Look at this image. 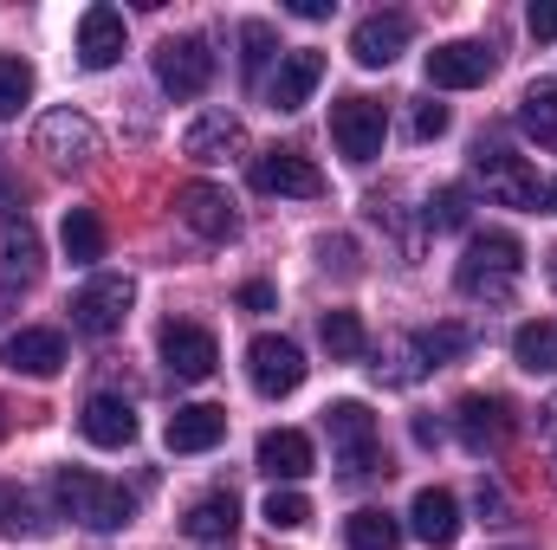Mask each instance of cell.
Listing matches in <instances>:
<instances>
[{
  "instance_id": "1",
  "label": "cell",
  "mask_w": 557,
  "mask_h": 550,
  "mask_svg": "<svg viewBox=\"0 0 557 550\" xmlns=\"http://www.w3.org/2000/svg\"><path fill=\"white\" fill-rule=\"evenodd\" d=\"M52 499H59V512L78 518L85 532H124L131 512H137V499H131L124 486H111V479H98V473H85V466H59Z\"/></svg>"
},
{
  "instance_id": "2",
  "label": "cell",
  "mask_w": 557,
  "mask_h": 550,
  "mask_svg": "<svg viewBox=\"0 0 557 550\" xmlns=\"http://www.w3.org/2000/svg\"><path fill=\"white\" fill-rule=\"evenodd\" d=\"M519 266H525V247H519L512 234H473V240H467V253H460L454 285H460L467 298L506 304V298H512V285H519Z\"/></svg>"
},
{
  "instance_id": "3",
  "label": "cell",
  "mask_w": 557,
  "mask_h": 550,
  "mask_svg": "<svg viewBox=\"0 0 557 550\" xmlns=\"http://www.w3.org/2000/svg\"><path fill=\"white\" fill-rule=\"evenodd\" d=\"M473 175H480V188H486V201H499V208H545V182H539V168L525 162V155H512V149H473Z\"/></svg>"
},
{
  "instance_id": "4",
  "label": "cell",
  "mask_w": 557,
  "mask_h": 550,
  "mask_svg": "<svg viewBox=\"0 0 557 550\" xmlns=\"http://www.w3.org/2000/svg\"><path fill=\"white\" fill-rule=\"evenodd\" d=\"M324 427H331L337 466H344L350 479H363V473L383 466V434H376V414L363 409V402H331V409H324Z\"/></svg>"
},
{
  "instance_id": "5",
  "label": "cell",
  "mask_w": 557,
  "mask_h": 550,
  "mask_svg": "<svg viewBox=\"0 0 557 550\" xmlns=\"http://www.w3.org/2000/svg\"><path fill=\"white\" fill-rule=\"evenodd\" d=\"M383 137H389V117H383V104L376 98H337L331 104V142H337V155L344 162H376L383 155Z\"/></svg>"
},
{
  "instance_id": "6",
  "label": "cell",
  "mask_w": 557,
  "mask_h": 550,
  "mask_svg": "<svg viewBox=\"0 0 557 550\" xmlns=\"http://www.w3.org/2000/svg\"><path fill=\"white\" fill-rule=\"evenodd\" d=\"M156 85H162L169 98H201V91L214 85V52H208V39H195V33L162 39V46H156Z\"/></svg>"
},
{
  "instance_id": "7",
  "label": "cell",
  "mask_w": 557,
  "mask_h": 550,
  "mask_svg": "<svg viewBox=\"0 0 557 550\" xmlns=\"http://www.w3.org/2000/svg\"><path fill=\"white\" fill-rule=\"evenodd\" d=\"M131 304H137V285H131V278L124 273H98L78 298H72V330H85V337H111V330H124Z\"/></svg>"
},
{
  "instance_id": "8",
  "label": "cell",
  "mask_w": 557,
  "mask_h": 550,
  "mask_svg": "<svg viewBox=\"0 0 557 550\" xmlns=\"http://www.w3.org/2000/svg\"><path fill=\"white\" fill-rule=\"evenodd\" d=\"M253 188L260 195H292V201H318L324 195V168L298 149H267L253 155Z\"/></svg>"
},
{
  "instance_id": "9",
  "label": "cell",
  "mask_w": 557,
  "mask_h": 550,
  "mask_svg": "<svg viewBox=\"0 0 557 550\" xmlns=\"http://www.w3.org/2000/svg\"><path fill=\"white\" fill-rule=\"evenodd\" d=\"M247 376H253V389L267 402H278V396H292L305 383V357H298L292 337H253L247 343Z\"/></svg>"
},
{
  "instance_id": "10",
  "label": "cell",
  "mask_w": 557,
  "mask_h": 550,
  "mask_svg": "<svg viewBox=\"0 0 557 550\" xmlns=\"http://www.w3.org/2000/svg\"><path fill=\"white\" fill-rule=\"evenodd\" d=\"M33 142H39V155H52L59 168H72V162H91V155L104 149L98 124H91L85 111H46V117H39V130H33Z\"/></svg>"
},
{
  "instance_id": "11",
  "label": "cell",
  "mask_w": 557,
  "mask_h": 550,
  "mask_svg": "<svg viewBox=\"0 0 557 550\" xmlns=\"http://www.w3.org/2000/svg\"><path fill=\"white\" fill-rule=\"evenodd\" d=\"M493 46H480V39H447V46H434L428 52V85H441V91H473V85H486L493 78Z\"/></svg>"
},
{
  "instance_id": "12",
  "label": "cell",
  "mask_w": 557,
  "mask_h": 550,
  "mask_svg": "<svg viewBox=\"0 0 557 550\" xmlns=\"http://www.w3.org/2000/svg\"><path fill=\"white\" fill-rule=\"evenodd\" d=\"M409 13H370V20H357V33H350V59L363 65V72H383V65H396L403 52H409Z\"/></svg>"
},
{
  "instance_id": "13",
  "label": "cell",
  "mask_w": 557,
  "mask_h": 550,
  "mask_svg": "<svg viewBox=\"0 0 557 550\" xmlns=\"http://www.w3.org/2000/svg\"><path fill=\"white\" fill-rule=\"evenodd\" d=\"M175 214H182L201 240H234V234H240V214H234L227 188H214V182H182V188H175Z\"/></svg>"
},
{
  "instance_id": "14",
  "label": "cell",
  "mask_w": 557,
  "mask_h": 550,
  "mask_svg": "<svg viewBox=\"0 0 557 550\" xmlns=\"http://www.w3.org/2000/svg\"><path fill=\"white\" fill-rule=\"evenodd\" d=\"M0 363H7L13 376L52 383V376L65 370V337H59V330H46V324H26V330H13V337L0 343Z\"/></svg>"
},
{
  "instance_id": "15",
  "label": "cell",
  "mask_w": 557,
  "mask_h": 550,
  "mask_svg": "<svg viewBox=\"0 0 557 550\" xmlns=\"http://www.w3.org/2000/svg\"><path fill=\"white\" fill-rule=\"evenodd\" d=\"M162 363H169L175 383H208L214 363H221V343L201 324H162Z\"/></svg>"
},
{
  "instance_id": "16",
  "label": "cell",
  "mask_w": 557,
  "mask_h": 550,
  "mask_svg": "<svg viewBox=\"0 0 557 550\" xmlns=\"http://www.w3.org/2000/svg\"><path fill=\"white\" fill-rule=\"evenodd\" d=\"M454 427H460L467 453H493V447H506V434H512V402H506V396H460Z\"/></svg>"
},
{
  "instance_id": "17",
  "label": "cell",
  "mask_w": 557,
  "mask_h": 550,
  "mask_svg": "<svg viewBox=\"0 0 557 550\" xmlns=\"http://www.w3.org/2000/svg\"><path fill=\"white\" fill-rule=\"evenodd\" d=\"M324 85V52H311V46H298V52H285L278 59V72H273V85H267V104L273 111H305L311 104V91Z\"/></svg>"
},
{
  "instance_id": "18",
  "label": "cell",
  "mask_w": 557,
  "mask_h": 550,
  "mask_svg": "<svg viewBox=\"0 0 557 550\" xmlns=\"http://www.w3.org/2000/svg\"><path fill=\"white\" fill-rule=\"evenodd\" d=\"M117 59H124V13L117 7H85L78 13V65L111 72Z\"/></svg>"
},
{
  "instance_id": "19",
  "label": "cell",
  "mask_w": 557,
  "mask_h": 550,
  "mask_svg": "<svg viewBox=\"0 0 557 550\" xmlns=\"http://www.w3.org/2000/svg\"><path fill=\"white\" fill-rule=\"evenodd\" d=\"M162 440H169V453H208V447L227 440V409H214V402H188V409L169 414Z\"/></svg>"
},
{
  "instance_id": "20",
  "label": "cell",
  "mask_w": 557,
  "mask_h": 550,
  "mask_svg": "<svg viewBox=\"0 0 557 550\" xmlns=\"http://www.w3.org/2000/svg\"><path fill=\"white\" fill-rule=\"evenodd\" d=\"M234 149H247V124L234 111H208V117H195L182 130V155L188 162H227Z\"/></svg>"
},
{
  "instance_id": "21",
  "label": "cell",
  "mask_w": 557,
  "mask_h": 550,
  "mask_svg": "<svg viewBox=\"0 0 557 550\" xmlns=\"http://www.w3.org/2000/svg\"><path fill=\"white\" fill-rule=\"evenodd\" d=\"M409 532H416L421 545L447 550L454 538H460V499H454V492H441V486H421L416 505H409Z\"/></svg>"
},
{
  "instance_id": "22",
  "label": "cell",
  "mask_w": 557,
  "mask_h": 550,
  "mask_svg": "<svg viewBox=\"0 0 557 550\" xmlns=\"http://www.w3.org/2000/svg\"><path fill=\"white\" fill-rule=\"evenodd\" d=\"M78 427H85L91 447H131L137 440V409L124 396H91L85 414H78Z\"/></svg>"
},
{
  "instance_id": "23",
  "label": "cell",
  "mask_w": 557,
  "mask_h": 550,
  "mask_svg": "<svg viewBox=\"0 0 557 550\" xmlns=\"http://www.w3.org/2000/svg\"><path fill=\"white\" fill-rule=\"evenodd\" d=\"M318 466V453H311V434H298V427H273V434H260V473H273V479H305Z\"/></svg>"
},
{
  "instance_id": "24",
  "label": "cell",
  "mask_w": 557,
  "mask_h": 550,
  "mask_svg": "<svg viewBox=\"0 0 557 550\" xmlns=\"http://www.w3.org/2000/svg\"><path fill=\"white\" fill-rule=\"evenodd\" d=\"M182 532H188L195 545H227V538L240 532V499H234V492H208V499H195L188 518H182Z\"/></svg>"
},
{
  "instance_id": "25",
  "label": "cell",
  "mask_w": 557,
  "mask_h": 550,
  "mask_svg": "<svg viewBox=\"0 0 557 550\" xmlns=\"http://www.w3.org/2000/svg\"><path fill=\"white\" fill-rule=\"evenodd\" d=\"M318 337H324L331 363H363V357H370V330H363L357 311H324V317H318Z\"/></svg>"
},
{
  "instance_id": "26",
  "label": "cell",
  "mask_w": 557,
  "mask_h": 550,
  "mask_svg": "<svg viewBox=\"0 0 557 550\" xmlns=\"http://www.w3.org/2000/svg\"><path fill=\"white\" fill-rule=\"evenodd\" d=\"M59 247H65L72 266H98V260H104V221H98L91 208H72L65 227H59Z\"/></svg>"
},
{
  "instance_id": "27",
  "label": "cell",
  "mask_w": 557,
  "mask_h": 550,
  "mask_svg": "<svg viewBox=\"0 0 557 550\" xmlns=\"http://www.w3.org/2000/svg\"><path fill=\"white\" fill-rule=\"evenodd\" d=\"M0 273L7 278H39V234L26 221H0Z\"/></svg>"
},
{
  "instance_id": "28",
  "label": "cell",
  "mask_w": 557,
  "mask_h": 550,
  "mask_svg": "<svg viewBox=\"0 0 557 550\" xmlns=\"http://www.w3.org/2000/svg\"><path fill=\"white\" fill-rule=\"evenodd\" d=\"M344 545L350 550H396L403 545V525H396L383 505H363V512L344 518Z\"/></svg>"
},
{
  "instance_id": "29",
  "label": "cell",
  "mask_w": 557,
  "mask_h": 550,
  "mask_svg": "<svg viewBox=\"0 0 557 550\" xmlns=\"http://www.w3.org/2000/svg\"><path fill=\"white\" fill-rule=\"evenodd\" d=\"M519 124H525L539 142H557V78L525 85V98H519Z\"/></svg>"
},
{
  "instance_id": "30",
  "label": "cell",
  "mask_w": 557,
  "mask_h": 550,
  "mask_svg": "<svg viewBox=\"0 0 557 550\" xmlns=\"http://www.w3.org/2000/svg\"><path fill=\"white\" fill-rule=\"evenodd\" d=\"M512 357H519V370H532V376H545L557 370V330L539 317V324H519V337H512Z\"/></svg>"
},
{
  "instance_id": "31",
  "label": "cell",
  "mask_w": 557,
  "mask_h": 550,
  "mask_svg": "<svg viewBox=\"0 0 557 550\" xmlns=\"http://www.w3.org/2000/svg\"><path fill=\"white\" fill-rule=\"evenodd\" d=\"M416 350H421V363H454V357L473 350V330L467 324H434V330L416 337Z\"/></svg>"
},
{
  "instance_id": "32",
  "label": "cell",
  "mask_w": 557,
  "mask_h": 550,
  "mask_svg": "<svg viewBox=\"0 0 557 550\" xmlns=\"http://www.w3.org/2000/svg\"><path fill=\"white\" fill-rule=\"evenodd\" d=\"M20 104H33V65L0 52V117H20Z\"/></svg>"
},
{
  "instance_id": "33",
  "label": "cell",
  "mask_w": 557,
  "mask_h": 550,
  "mask_svg": "<svg viewBox=\"0 0 557 550\" xmlns=\"http://www.w3.org/2000/svg\"><path fill=\"white\" fill-rule=\"evenodd\" d=\"M267 525H273V532H298V525H311V499H305L298 486H273V492H267Z\"/></svg>"
},
{
  "instance_id": "34",
  "label": "cell",
  "mask_w": 557,
  "mask_h": 550,
  "mask_svg": "<svg viewBox=\"0 0 557 550\" xmlns=\"http://www.w3.org/2000/svg\"><path fill=\"white\" fill-rule=\"evenodd\" d=\"M428 227H434V234L467 227V188H434V201H428Z\"/></svg>"
},
{
  "instance_id": "35",
  "label": "cell",
  "mask_w": 557,
  "mask_h": 550,
  "mask_svg": "<svg viewBox=\"0 0 557 550\" xmlns=\"http://www.w3.org/2000/svg\"><path fill=\"white\" fill-rule=\"evenodd\" d=\"M0 532H13V538L20 532H46V518H33V505H26V492L7 486V479H0Z\"/></svg>"
},
{
  "instance_id": "36",
  "label": "cell",
  "mask_w": 557,
  "mask_h": 550,
  "mask_svg": "<svg viewBox=\"0 0 557 550\" xmlns=\"http://www.w3.org/2000/svg\"><path fill=\"white\" fill-rule=\"evenodd\" d=\"M240 46H247L240 65H247V78L260 85V72H267V59H273V26H267V20H247V26H240Z\"/></svg>"
},
{
  "instance_id": "37",
  "label": "cell",
  "mask_w": 557,
  "mask_h": 550,
  "mask_svg": "<svg viewBox=\"0 0 557 550\" xmlns=\"http://www.w3.org/2000/svg\"><path fill=\"white\" fill-rule=\"evenodd\" d=\"M447 124H454V117H447V104H434V98H428V104H416V142L447 137Z\"/></svg>"
},
{
  "instance_id": "38",
  "label": "cell",
  "mask_w": 557,
  "mask_h": 550,
  "mask_svg": "<svg viewBox=\"0 0 557 550\" xmlns=\"http://www.w3.org/2000/svg\"><path fill=\"white\" fill-rule=\"evenodd\" d=\"M525 26H532V39H557V0H532Z\"/></svg>"
},
{
  "instance_id": "39",
  "label": "cell",
  "mask_w": 557,
  "mask_h": 550,
  "mask_svg": "<svg viewBox=\"0 0 557 550\" xmlns=\"http://www.w3.org/2000/svg\"><path fill=\"white\" fill-rule=\"evenodd\" d=\"M318 253H324V266H337V273H344V278L357 273V247H350V240H324Z\"/></svg>"
},
{
  "instance_id": "40",
  "label": "cell",
  "mask_w": 557,
  "mask_h": 550,
  "mask_svg": "<svg viewBox=\"0 0 557 550\" xmlns=\"http://www.w3.org/2000/svg\"><path fill=\"white\" fill-rule=\"evenodd\" d=\"M278 298H273V285H260V278H253V285H240V311H273Z\"/></svg>"
},
{
  "instance_id": "41",
  "label": "cell",
  "mask_w": 557,
  "mask_h": 550,
  "mask_svg": "<svg viewBox=\"0 0 557 550\" xmlns=\"http://www.w3.org/2000/svg\"><path fill=\"white\" fill-rule=\"evenodd\" d=\"M331 7H337V0H292L298 20H331Z\"/></svg>"
},
{
  "instance_id": "42",
  "label": "cell",
  "mask_w": 557,
  "mask_h": 550,
  "mask_svg": "<svg viewBox=\"0 0 557 550\" xmlns=\"http://www.w3.org/2000/svg\"><path fill=\"white\" fill-rule=\"evenodd\" d=\"M13 214H20V188L0 175V221H13Z\"/></svg>"
},
{
  "instance_id": "43",
  "label": "cell",
  "mask_w": 557,
  "mask_h": 550,
  "mask_svg": "<svg viewBox=\"0 0 557 550\" xmlns=\"http://www.w3.org/2000/svg\"><path fill=\"white\" fill-rule=\"evenodd\" d=\"M545 214H557V182H545Z\"/></svg>"
},
{
  "instance_id": "44",
  "label": "cell",
  "mask_w": 557,
  "mask_h": 550,
  "mask_svg": "<svg viewBox=\"0 0 557 550\" xmlns=\"http://www.w3.org/2000/svg\"><path fill=\"white\" fill-rule=\"evenodd\" d=\"M7 304H13V291H7V285H0V317H7Z\"/></svg>"
},
{
  "instance_id": "45",
  "label": "cell",
  "mask_w": 557,
  "mask_h": 550,
  "mask_svg": "<svg viewBox=\"0 0 557 550\" xmlns=\"http://www.w3.org/2000/svg\"><path fill=\"white\" fill-rule=\"evenodd\" d=\"M552 285H557V253H552Z\"/></svg>"
}]
</instances>
